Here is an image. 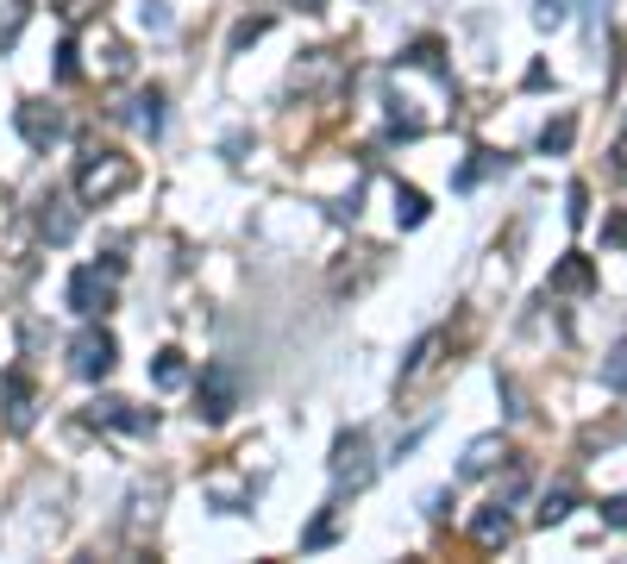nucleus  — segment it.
Wrapping results in <instances>:
<instances>
[{"label":"nucleus","mask_w":627,"mask_h":564,"mask_svg":"<svg viewBox=\"0 0 627 564\" xmlns=\"http://www.w3.org/2000/svg\"><path fill=\"white\" fill-rule=\"evenodd\" d=\"M571 514V489H546V502H540V526H559Z\"/></svg>","instance_id":"aec40b11"},{"label":"nucleus","mask_w":627,"mask_h":564,"mask_svg":"<svg viewBox=\"0 0 627 564\" xmlns=\"http://www.w3.org/2000/svg\"><path fill=\"white\" fill-rule=\"evenodd\" d=\"M571 207H565V220H571V226H584V220H589V189H584V182H571Z\"/></svg>","instance_id":"b1692460"},{"label":"nucleus","mask_w":627,"mask_h":564,"mask_svg":"<svg viewBox=\"0 0 627 564\" xmlns=\"http://www.w3.org/2000/svg\"><path fill=\"white\" fill-rule=\"evenodd\" d=\"M138 25L145 32H170V7L163 0H138Z\"/></svg>","instance_id":"4be33fe9"},{"label":"nucleus","mask_w":627,"mask_h":564,"mask_svg":"<svg viewBox=\"0 0 627 564\" xmlns=\"http://www.w3.org/2000/svg\"><path fill=\"white\" fill-rule=\"evenodd\" d=\"M138 182V163L132 157H119V151H82V163H76V201H114V195H126Z\"/></svg>","instance_id":"f257e3e1"},{"label":"nucleus","mask_w":627,"mask_h":564,"mask_svg":"<svg viewBox=\"0 0 627 564\" xmlns=\"http://www.w3.org/2000/svg\"><path fill=\"white\" fill-rule=\"evenodd\" d=\"M13 126H20V138L32 145V151H51V145L63 138V114L44 107V100H25L20 114H13Z\"/></svg>","instance_id":"39448f33"},{"label":"nucleus","mask_w":627,"mask_h":564,"mask_svg":"<svg viewBox=\"0 0 627 564\" xmlns=\"http://www.w3.org/2000/svg\"><path fill=\"white\" fill-rule=\"evenodd\" d=\"M114 364H119L114 332H107V327H88V332H76V345H70V370H76V376L100 383V376H107Z\"/></svg>","instance_id":"20e7f679"},{"label":"nucleus","mask_w":627,"mask_h":564,"mask_svg":"<svg viewBox=\"0 0 627 564\" xmlns=\"http://www.w3.org/2000/svg\"><path fill=\"white\" fill-rule=\"evenodd\" d=\"M301 7H308V13H320V7H327V0H301Z\"/></svg>","instance_id":"c85d7f7f"},{"label":"nucleus","mask_w":627,"mask_h":564,"mask_svg":"<svg viewBox=\"0 0 627 564\" xmlns=\"http://www.w3.org/2000/svg\"><path fill=\"white\" fill-rule=\"evenodd\" d=\"M490 170H502V157H496V151H477V163H465V170H458V189H470V182H483Z\"/></svg>","instance_id":"412c9836"},{"label":"nucleus","mask_w":627,"mask_h":564,"mask_svg":"<svg viewBox=\"0 0 627 564\" xmlns=\"http://www.w3.org/2000/svg\"><path fill=\"white\" fill-rule=\"evenodd\" d=\"M470 533H477V545H509V533H514V521H509V508L502 502H490L477 521H470Z\"/></svg>","instance_id":"f8f14e48"},{"label":"nucleus","mask_w":627,"mask_h":564,"mask_svg":"<svg viewBox=\"0 0 627 564\" xmlns=\"http://www.w3.org/2000/svg\"><path fill=\"white\" fill-rule=\"evenodd\" d=\"M603 245H621V252H627V214H615V220L603 226Z\"/></svg>","instance_id":"cd10ccee"},{"label":"nucleus","mask_w":627,"mask_h":564,"mask_svg":"<svg viewBox=\"0 0 627 564\" xmlns=\"http://www.w3.org/2000/svg\"><path fill=\"white\" fill-rule=\"evenodd\" d=\"M0 390H7V427L25 433L32 427V402H39V395H32V376H25V370H7Z\"/></svg>","instance_id":"6e6552de"},{"label":"nucleus","mask_w":627,"mask_h":564,"mask_svg":"<svg viewBox=\"0 0 627 564\" xmlns=\"http://www.w3.org/2000/svg\"><path fill=\"white\" fill-rule=\"evenodd\" d=\"M571 132H577V126H571V119H552L546 132H540V151H546V157L571 151Z\"/></svg>","instance_id":"6ab92c4d"},{"label":"nucleus","mask_w":627,"mask_h":564,"mask_svg":"<svg viewBox=\"0 0 627 564\" xmlns=\"http://www.w3.org/2000/svg\"><path fill=\"white\" fill-rule=\"evenodd\" d=\"M264 32H270V20H245V25H238V32H233V44H226V51H233V57H238V51H245V44H257V39H264Z\"/></svg>","instance_id":"393cba45"},{"label":"nucleus","mask_w":627,"mask_h":564,"mask_svg":"<svg viewBox=\"0 0 627 564\" xmlns=\"http://www.w3.org/2000/svg\"><path fill=\"white\" fill-rule=\"evenodd\" d=\"M233 408H238V364L214 358V364L201 370V383H195V414L201 421H226Z\"/></svg>","instance_id":"f03ea898"},{"label":"nucleus","mask_w":627,"mask_h":564,"mask_svg":"<svg viewBox=\"0 0 627 564\" xmlns=\"http://www.w3.org/2000/svg\"><path fill=\"white\" fill-rule=\"evenodd\" d=\"M433 358H439V332H427V339L414 345L408 370H402V383H414V376H427V370H433Z\"/></svg>","instance_id":"a211bd4d"},{"label":"nucleus","mask_w":627,"mask_h":564,"mask_svg":"<svg viewBox=\"0 0 627 564\" xmlns=\"http://www.w3.org/2000/svg\"><path fill=\"white\" fill-rule=\"evenodd\" d=\"M0 207H7V189H0Z\"/></svg>","instance_id":"c756f323"},{"label":"nucleus","mask_w":627,"mask_h":564,"mask_svg":"<svg viewBox=\"0 0 627 564\" xmlns=\"http://www.w3.org/2000/svg\"><path fill=\"white\" fill-rule=\"evenodd\" d=\"M25 20H32V0H7V13H0V51H13V44H20Z\"/></svg>","instance_id":"2eb2a0df"},{"label":"nucleus","mask_w":627,"mask_h":564,"mask_svg":"<svg viewBox=\"0 0 627 564\" xmlns=\"http://www.w3.org/2000/svg\"><path fill=\"white\" fill-rule=\"evenodd\" d=\"M88 421H100V427H126V433H151L157 427V414L132 408V402H95V414Z\"/></svg>","instance_id":"1a4fd4ad"},{"label":"nucleus","mask_w":627,"mask_h":564,"mask_svg":"<svg viewBox=\"0 0 627 564\" xmlns=\"http://www.w3.org/2000/svg\"><path fill=\"white\" fill-rule=\"evenodd\" d=\"M333 483L339 489H364L371 483V433L352 427L333 439Z\"/></svg>","instance_id":"7ed1b4c3"},{"label":"nucleus","mask_w":627,"mask_h":564,"mask_svg":"<svg viewBox=\"0 0 627 564\" xmlns=\"http://www.w3.org/2000/svg\"><path fill=\"white\" fill-rule=\"evenodd\" d=\"M502 458H509V451H502V433H483V439H470V446H465L458 477H483V470H496Z\"/></svg>","instance_id":"9d476101"},{"label":"nucleus","mask_w":627,"mask_h":564,"mask_svg":"<svg viewBox=\"0 0 627 564\" xmlns=\"http://www.w3.org/2000/svg\"><path fill=\"white\" fill-rule=\"evenodd\" d=\"M565 7H571V0H540V13H533V20L552 32V25H565Z\"/></svg>","instance_id":"a878e982"},{"label":"nucleus","mask_w":627,"mask_h":564,"mask_svg":"<svg viewBox=\"0 0 627 564\" xmlns=\"http://www.w3.org/2000/svg\"><path fill=\"white\" fill-rule=\"evenodd\" d=\"M151 383L157 390H182V383H189V358H182V351H157L151 358Z\"/></svg>","instance_id":"4468645a"},{"label":"nucleus","mask_w":627,"mask_h":564,"mask_svg":"<svg viewBox=\"0 0 627 564\" xmlns=\"http://www.w3.org/2000/svg\"><path fill=\"white\" fill-rule=\"evenodd\" d=\"M76 201L70 195H57V189H51V195L39 201V233L51 238V245H70V238H76Z\"/></svg>","instance_id":"0eeeda50"},{"label":"nucleus","mask_w":627,"mask_h":564,"mask_svg":"<svg viewBox=\"0 0 627 564\" xmlns=\"http://www.w3.org/2000/svg\"><path fill=\"white\" fill-rule=\"evenodd\" d=\"M603 383H608V390H627V339L615 345V358H608V370H603Z\"/></svg>","instance_id":"5701e85b"},{"label":"nucleus","mask_w":627,"mask_h":564,"mask_svg":"<svg viewBox=\"0 0 627 564\" xmlns=\"http://www.w3.org/2000/svg\"><path fill=\"white\" fill-rule=\"evenodd\" d=\"M596 289V270H589V257H565L559 270H552V295H589Z\"/></svg>","instance_id":"9b49d317"},{"label":"nucleus","mask_w":627,"mask_h":564,"mask_svg":"<svg viewBox=\"0 0 627 564\" xmlns=\"http://www.w3.org/2000/svg\"><path fill=\"white\" fill-rule=\"evenodd\" d=\"M126 119H132L145 138H157V132H163V88H145V95L132 100V114H126Z\"/></svg>","instance_id":"ddd939ff"},{"label":"nucleus","mask_w":627,"mask_h":564,"mask_svg":"<svg viewBox=\"0 0 627 564\" xmlns=\"http://www.w3.org/2000/svg\"><path fill=\"white\" fill-rule=\"evenodd\" d=\"M107 301H114V270H107V276H100V270H76V276H70V308H76V313L95 320Z\"/></svg>","instance_id":"423d86ee"},{"label":"nucleus","mask_w":627,"mask_h":564,"mask_svg":"<svg viewBox=\"0 0 627 564\" xmlns=\"http://www.w3.org/2000/svg\"><path fill=\"white\" fill-rule=\"evenodd\" d=\"M427 220V195L421 189H395V226H421Z\"/></svg>","instance_id":"dca6fc26"},{"label":"nucleus","mask_w":627,"mask_h":564,"mask_svg":"<svg viewBox=\"0 0 627 564\" xmlns=\"http://www.w3.org/2000/svg\"><path fill=\"white\" fill-rule=\"evenodd\" d=\"M333 540H339V508H327V514L301 533V552H320V545H333Z\"/></svg>","instance_id":"f3484780"},{"label":"nucleus","mask_w":627,"mask_h":564,"mask_svg":"<svg viewBox=\"0 0 627 564\" xmlns=\"http://www.w3.org/2000/svg\"><path fill=\"white\" fill-rule=\"evenodd\" d=\"M603 521L608 526H627V496H608V502H603Z\"/></svg>","instance_id":"bb28decb"}]
</instances>
